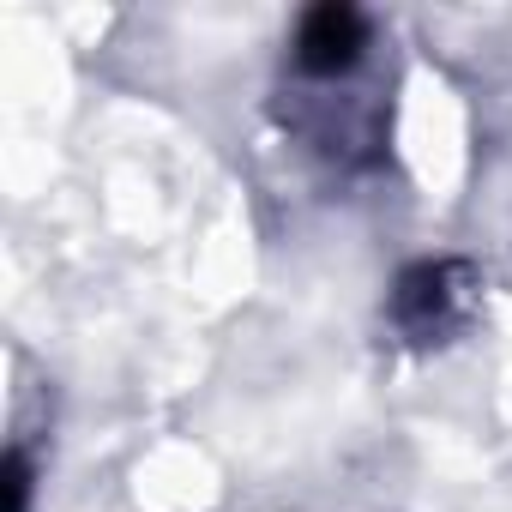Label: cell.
Returning <instances> with one entry per match:
<instances>
[{"label": "cell", "mask_w": 512, "mask_h": 512, "mask_svg": "<svg viewBox=\"0 0 512 512\" xmlns=\"http://www.w3.org/2000/svg\"><path fill=\"white\" fill-rule=\"evenodd\" d=\"M464 296H470V272H464L458 260H422V266H410V272L398 278V290H392V320H398L416 344H428V338H440V332H452V326L464 320Z\"/></svg>", "instance_id": "1"}, {"label": "cell", "mask_w": 512, "mask_h": 512, "mask_svg": "<svg viewBox=\"0 0 512 512\" xmlns=\"http://www.w3.org/2000/svg\"><path fill=\"white\" fill-rule=\"evenodd\" d=\"M368 55V19L356 7H314L296 31V67L314 79H338Z\"/></svg>", "instance_id": "2"}, {"label": "cell", "mask_w": 512, "mask_h": 512, "mask_svg": "<svg viewBox=\"0 0 512 512\" xmlns=\"http://www.w3.org/2000/svg\"><path fill=\"white\" fill-rule=\"evenodd\" d=\"M7 512H31V464H25V452L7 458Z\"/></svg>", "instance_id": "3"}]
</instances>
